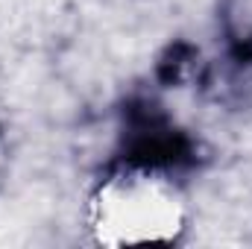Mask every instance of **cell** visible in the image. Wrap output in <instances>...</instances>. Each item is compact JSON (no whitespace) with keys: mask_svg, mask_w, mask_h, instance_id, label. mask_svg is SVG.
<instances>
[{"mask_svg":"<svg viewBox=\"0 0 252 249\" xmlns=\"http://www.w3.org/2000/svg\"><path fill=\"white\" fill-rule=\"evenodd\" d=\"M138 138L132 141L126 161L138 167H170V164H185L190 158V144L179 132H164L158 124L138 126Z\"/></svg>","mask_w":252,"mask_h":249,"instance_id":"cell-1","label":"cell"},{"mask_svg":"<svg viewBox=\"0 0 252 249\" xmlns=\"http://www.w3.org/2000/svg\"><path fill=\"white\" fill-rule=\"evenodd\" d=\"M235 59H238V62H252V38L235 44Z\"/></svg>","mask_w":252,"mask_h":249,"instance_id":"cell-2","label":"cell"}]
</instances>
